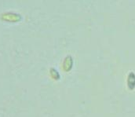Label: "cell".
I'll list each match as a JSON object with an SVG mask.
<instances>
[{
    "mask_svg": "<svg viewBox=\"0 0 135 117\" xmlns=\"http://www.w3.org/2000/svg\"><path fill=\"white\" fill-rule=\"evenodd\" d=\"M72 65H73L72 57H71V56H68L65 59V61H64V64H63V68H64V69H65L66 72L71 70V69L72 68Z\"/></svg>",
    "mask_w": 135,
    "mask_h": 117,
    "instance_id": "1",
    "label": "cell"
},
{
    "mask_svg": "<svg viewBox=\"0 0 135 117\" xmlns=\"http://www.w3.org/2000/svg\"><path fill=\"white\" fill-rule=\"evenodd\" d=\"M50 73H51L52 76L55 79H58L60 78V76H59L58 72H57V70H55L54 68H53V69H51V70H50Z\"/></svg>",
    "mask_w": 135,
    "mask_h": 117,
    "instance_id": "2",
    "label": "cell"
}]
</instances>
